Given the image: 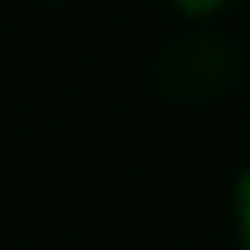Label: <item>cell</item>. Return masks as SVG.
<instances>
[{
	"mask_svg": "<svg viewBox=\"0 0 250 250\" xmlns=\"http://www.w3.org/2000/svg\"><path fill=\"white\" fill-rule=\"evenodd\" d=\"M230 77V56H225L214 41H189L168 56V82L179 92H209Z\"/></svg>",
	"mask_w": 250,
	"mask_h": 250,
	"instance_id": "6da1fadb",
	"label": "cell"
},
{
	"mask_svg": "<svg viewBox=\"0 0 250 250\" xmlns=\"http://www.w3.org/2000/svg\"><path fill=\"white\" fill-rule=\"evenodd\" d=\"M235 220H240V240L250 250V168H245V179H240V194H235Z\"/></svg>",
	"mask_w": 250,
	"mask_h": 250,
	"instance_id": "7a4b0ae2",
	"label": "cell"
},
{
	"mask_svg": "<svg viewBox=\"0 0 250 250\" xmlns=\"http://www.w3.org/2000/svg\"><path fill=\"white\" fill-rule=\"evenodd\" d=\"M174 5L184 10V16H214V10L230 5V0H174Z\"/></svg>",
	"mask_w": 250,
	"mask_h": 250,
	"instance_id": "3957f363",
	"label": "cell"
}]
</instances>
